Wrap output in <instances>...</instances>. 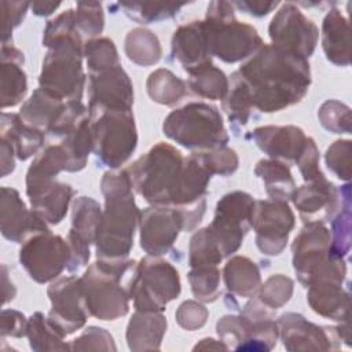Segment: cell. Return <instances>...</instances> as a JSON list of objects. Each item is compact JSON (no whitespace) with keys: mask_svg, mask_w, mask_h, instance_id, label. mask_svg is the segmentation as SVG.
<instances>
[{"mask_svg":"<svg viewBox=\"0 0 352 352\" xmlns=\"http://www.w3.org/2000/svg\"><path fill=\"white\" fill-rule=\"evenodd\" d=\"M236 72L248 88L253 109L264 113L298 103L311 85L308 60L274 44H263Z\"/></svg>","mask_w":352,"mask_h":352,"instance_id":"cell-1","label":"cell"},{"mask_svg":"<svg viewBox=\"0 0 352 352\" xmlns=\"http://www.w3.org/2000/svg\"><path fill=\"white\" fill-rule=\"evenodd\" d=\"M43 45L50 50L43 60L38 88L65 102L81 100L85 85L84 44L76 26L73 8L47 22Z\"/></svg>","mask_w":352,"mask_h":352,"instance_id":"cell-2","label":"cell"},{"mask_svg":"<svg viewBox=\"0 0 352 352\" xmlns=\"http://www.w3.org/2000/svg\"><path fill=\"white\" fill-rule=\"evenodd\" d=\"M132 188L153 206L183 209L194 199V184L186 158L160 142L126 169Z\"/></svg>","mask_w":352,"mask_h":352,"instance_id":"cell-3","label":"cell"},{"mask_svg":"<svg viewBox=\"0 0 352 352\" xmlns=\"http://www.w3.org/2000/svg\"><path fill=\"white\" fill-rule=\"evenodd\" d=\"M104 209L102 212L95 246L98 260L109 264L128 261L140 210L132 194V182L126 170H109L102 179Z\"/></svg>","mask_w":352,"mask_h":352,"instance_id":"cell-4","label":"cell"},{"mask_svg":"<svg viewBox=\"0 0 352 352\" xmlns=\"http://www.w3.org/2000/svg\"><path fill=\"white\" fill-rule=\"evenodd\" d=\"M210 54L227 63L252 56L263 40L257 30L235 18L230 1H210L204 19Z\"/></svg>","mask_w":352,"mask_h":352,"instance_id":"cell-5","label":"cell"},{"mask_svg":"<svg viewBox=\"0 0 352 352\" xmlns=\"http://www.w3.org/2000/svg\"><path fill=\"white\" fill-rule=\"evenodd\" d=\"M162 131L169 139L190 150H214L228 142L217 107L202 102H192L169 113Z\"/></svg>","mask_w":352,"mask_h":352,"instance_id":"cell-6","label":"cell"},{"mask_svg":"<svg viewBox=\"0 0 352 352\" xmlns=\"http://www.w3.org/2000/svg\"><path fill=\"white\" fill-rule=\"evenodd\" d=\"M124 285L136 311L162 312L180 293L176 268L158 256L144 257L139 263L129 261Z\"/></svg>","mask_w":352,"mask_h":352,"instance_id":"cell-7","label":"cell"},{"mask_svg":"<svg viewBox=\"0 0 352 352\" xmlns=\"http://www.w3.org/2000/svg\"><path fill=\"white\" fill-rule=\"evenodd\" d=\"M129 261L109 264L98 260L84 272L81 282L89 315L102 320H114L128 312V292L124 275Z\"/></svg>","mask_w":352,"mask_h":352,"instance_id":"cell-8","label":"cell"},{"mask_svg":"<svg viewBox=\"0 0 352 352\" xmlns=\"http://www.w3.org/2000/svg\"><path fill=\"white\" fill-rule=\"evenodd\" d=\"M292 250L296 275L305 287L323 276L345 279V261L330 254V231L323 223H305L296 236Z\"/></svg>","mask_w":352,"mask_h":352,"instance_id":"cell-9","label":"cell"},{"mask_svg":"<svg viewBox=\"0 0 352 352\" xmlns=\"http://www.w3.org/2000/svg\"><path fill=\"white\" fill-rule=\"evenodd\" d=\"M92 151L109 168H118L129 160L138 144L132 110L89 113Z\"/></svg>","mask_w":352,"mask_h":352,"instance_id":"cell-10","label":"cell"},{"mask_svg":"<svg viewBox=\"0 0 352 352\" xmlns=\"http://www.w3.org/2000/svg\"><path fill=\"white\" fill-rule=\"evenodd\" d=\"M254 199L243 191L226 194L216 205L213 221L208 226L224 257L235 253L252 227Z\"/></svg>","mask_w":352,"mask_h":352,"instance_id":"cell-11","label":"cell"},{"mask_svg":"<svg viewBox=\"0 0 352 352\" xmlns=\"http://www.w3.org/2000/svg\"><path fill=\"white\" fill-rule=\"evenodd\" d=\"M70 260L67 241L50 230L37 232L23 241L19 261L26 272L38 283L58 278Z\"/></svg>","mask_w":352,"mask_h":352,"instance_id":"cell-12","label":"cell"},{"mask_svg":"<svg viewBox=\"0 0 352 352\" xmlns=\"http://www.w3.org/2000/svg\"><path fill=\"white\" fill-rule=\"evenodd\" d=\"M268 33L274 45L309 58L319 38L318 26L294 3H282L270 22Z\"/></svg>","mask_w":352,"mask_h":352,"instance_id":"cell-13","label":"cell"},{"mask_svg":"<svg viewBox=\"0 0 352 352\" xmlns=\"http://www.w3.org/2000/svg\"><path fill=\"white\" fill-rule=\"evenodd\" d=\"M252 227L256 231L257 248L268 256L279 254L294 227V214L286 201L264 199L256 201Z\"/></svg>","mask_w":352,"mask_h":352,"instance_id":"cell-14","label":"cell"},{"mask_svg":"<svg viewBox=\"0 0 352 352\" xmlns=\"http://www.w3.org/2000/svg\"><path fill=\"white\" fill-rule=\"evenodd\" d=\"M48 296L52 304L48 319L63 334L80 329L89 315L81 278L65 276L48 286Z\"/></svg>","mask_w":352,"mask_h":352,"instance_id":"cell-15","label":"cell"},{"mask_svg":"<svg viewBox=\"0 0 352 352\" xmlns=\"http://www.w3.org/2000/svg\"><path fill=\"white\" fill-rule=\"evenodd\" d=\"M89 113L118 110L126 111L133 104L132 82L121 65L89 73L88 76Z\"/></svg>","mask_w":352,"mask_h":352,"instance_id":"cell-16","label":"cell"},{"mask_svg":"<svg viewBox=\"0 0 352 352\" xmlns=\"http://www.w3.org/2000/svg\"><path fill=\"white\" fill-rule=\"evenodd\" d=\"M140 246L148 256L169 252L186 223L182 212L170 206H151L140 213Z\"/></svg>","mask_w":352,"mask_h":352,"instance_id":"cell-17","label":"cell"},{"mask_svg":"<svg viewBox=\"0 0 352 352\" xmlns=\"http://www.w3.org/2000/svg\"><path fill=\"white\" fill-rule=\"evenodd\" d=\"M292 199L305 223L327 221L341 205L338 190L324 176L294 190Z\"/></svg>","mask_w":352,"mask_h":352,"instance_id":"cell-18","label":"cell"},{"mask_svg":"<svg viewBox=\"0 0 352 352\" xmlns=\"http://www.w3.org/2000/svg\"><path fill=\"white\" fill-rule=\"evenodd\" d=\"M272 160L286 165L296 164L304 151L307 136L298 126H260L248 136Z\"/></svg>","mask_w":352,"mask_h":352,"instance_id":"cell-19","label":"cell"},{"mask_svg":"<svg viewBox=\"0 0 352 352\" xmlns=\"http://www.w3.org/2000/svg\"><path fill=\"white\" fill-rule=\"evenodd\" d=\"M50 230L34 212L28 210L14 188H1V232L12 242H23L29 236Z\"/></svg>","mask_w":352,"mask_h":352,"instance_id":"cell-20","label":"cell"},{"mask_svg":"<svg viewBox=\"0 0 352 352\" xmlns=\"http://www.w3.org/2000/svg\"><path fill=\"white\" fill-rule=\"evenodd\" d=\"M172 56L188 74L212 65V54L204 21H191L175 30L172 37Z\"/></svg>","mask_w":352,"mask_h":352,"instance_id":"cell-21","label":"cell"},{"mask_svg":"<svg viewBox=\"0 0 352 352\" xmlns=\"http://www.w3.org/2000/svg\"><path fill=\"white\" fill-rule=\"evenodd\" d=\"M341 279L337 278H319L311 282L307 293V301L311 308L324 316L334 320L348 319L349 294L344 290Z\"/></svg>","mask_w":352,"mask_h":352,"instance_id":"cell-22","label":"cell"},{"mask_svg":"<svg viewBox=\"0 0 352 352\" xmlns=\"http://www.w3.org/2000/svg\"><path fill=\"white\" fill-rule=\"evenodd\" d=\"M26 194L30 199L32 210H34L45 223L58 224L66 216L74 190L66 183L54 180L26 190Z\"/></svg>","mask_w":352,"mask_h":352,"instance_id":"cell-23","label":"cell"},{"mask_svg":"<svg viewBox=\"0 0 352 352\" xmlns=\"http://www.w3.org/2000/svg\"><path fill=\"white\" fill-rule=\"evenodd\" d=\"M349 23L338 8H330L322 23V47L326 58L337 66L351 62Z\"/></svg>","mask_w":352,"mask_h":352,"instance_id":"cell-24","label":"cell"},{"mask_svg":"<svg viewBox=\"0 0 352 352\" xmlns=\"http://www.w3.org/2000/svg\"><path fill=\"white\" fill-rule=\"evenodd\" d=\"M23 54L12 45L1 47V107L18 104L28 88L26 74L22 69Z\"/></svg>","mask_w":352,"mask_h":352,"instance_id":"cell-25","label":"cell"},{"mask_svg":"<svg viewBox=\"0 0 352 352\" xmlns=\"http://www.w3.org/2000/svg\"><path fill=\"white\" fill-rule=\"evenodd\" d=\"M1 140H6L21 160H28L41 147L44 133L26 122L19 114H1Z\"/></svg>","mask_w":352,"mask_h":352,"instance_id":"cell-26","label":"cell"},{"mask_svg":"<svg viewBox=\"0 0 352 352\" xmlns=\"http://www.w3.org/2000/svg\"><path fill=\"white\" fill-rule=\"evenodd\" d=\"M65 104V100H60L41 88H37L21 107L19 117L28 125L41 132H48L59 118Z\"/></svg>","mask_w":352,"mask_h":352,"instance_id":"cell-27","label":"cell"},{"mask_svg":"<svg viewBox=\"0 0 352 352\" xmlns=\"http://www.w3.org/2000/svg\"><path fill=\"white\" fill-rule=\"evenodd\" d=\"M280 331H282V338L285 341V346L290 342H304V341H312L315 342L318 349H329L331 348L327 341L333 340L337 341V329L333 334L331 330L333 327H319L308 320H305L304 316L297 315V314H286L282 315L279 322H278Z\"/></svg>","mask_w":352,"mask_h":352,"instance_id":"cell-28","label":"cell"},{"mask_svg":"<svg viewBox=\"0 0 352 352\" xmlns=\"http://www.w3.org/2000/svg\"><path fill=\"white\" fill-rule=\"evenodd\" d=\"M165 330L166 320L162 312L136 311L129 320L126 338L132 349L136 344H140L138 349H153L160 346Z\"/></svg>","mask_w":352,"mask_h":352,"instance_id":"cell-29","label":"cell"},{"mask_svg":"<svg viewBox=\"0 0 352 352\" xmlns=\"http://www.w3.org/2000/svg\"><path fill=\"white\" fill-rule=\"evenodd\" d=\"M223 275L227 290L232 296L253 297L261 283L257 265L243 256L230 258L224 265Z\"/></svg>","mask_w":352,"mask_h":352,"instance_id":"cell-30","label":"cell"},{"mask_svg":"<svg viewBox=\"0 0 352 352\" xmlns=\"http://www.w3.org/2000/svg\"><path fill=\"white\" fill-rule=\"evenodd\" d=\"M60 148L66 160V170H81L92 151V133L89 116L78 121L60 140Z\"/></svg>","mask_w":352,"mask_h":352,"instance_id":"cell-31","label":"cell"},{"mask_svg":"<svg viewBox=\"0 0 352 352\" xmlns=\"http://www.w3.org/2000/svg\"><path fill=\"white\" fill-rule=\"evenodd\" d=\"M100 217L102 209L95 199L91 197L76 198L73 202L72 227L67 238L77 239L88 245L95 243Z\"/></svg>","mask_w":352,"mask_h":352,"instance_id":"cell-32","label":"cell"},{"mask_svg":"<svg viewBox=\"0 0 352 352\" xmlns=\"http://www.w3.org/2000/svg\"><path fill=\"white\" fill-rule=\"evenodd\" d=\"M254 173L264 182L265 191L271 199H292L296 184L286 164L272 158L261 160L257 162Z\"/></svg>","mask_w":352,"mask_h":352,"instance_id":"cell-33","label":"cell"},{"mask_svg":"<svg viewBox=\"0 0 352 352\" xmlns=\"http://www.w3.org/2000/svg\"><path fill=\"white\" fill-rule=\"evenodd\" d=\"M125 54L133 63L150 66L160 60L162 50L158 37L153 32L136 28L125 37Z\"/></svg>","mask_w":352,"mask_h":352,"instance_id":"cell-34","label":"cell"},{"mask_svg":"<svg viewBox=\"0 0 352 352\" xmlns=\"http://www.w3.org/2000/svg\"><path fill=\"white\" fill-rule=\"evenodd\" d=\"M228 84L230 81L223 70L214 67L213 65H208L194 73H190L186 85L201 98L223 100L228 91Z\"/></svg>","mask_w":352,"mask_h":352,"instance_id":"cell-35","label":"cell"},{"mask_svg":"<svg viewBox=\"0 0 352 352\" xmlns=\"http://www.w3.org/2000/svg\"><path fill=\"white\" fill-rule=\"evenodd\" d=\"M147 92L154 102L173 106L187 94V85L170 70L158 69L147 78Z\"/></svg>","mask_w":352,"mask_h":352,"instance_id":"cell-36","label":"cell"},{"mask_svg":"<svg viewBox=\"0 0 352 352\" xmlns=\"http://www.w3.org/2000/svg\"><path fill=\"white\" fill-rule=\"evenodd\" d=\"M351 186L345 184L341 190L340 213L334 217L330 232V254L344 258L351 248Z\"/></svg>","mask_w":352,"mask_h":352,"instance_id":"cell-37","label":"cell"},{"mask_svg":"<svg viewBox=\"0 0 352 352\" xmlns=\"http://www.w3.org/2000/svg\"><path fill=\"white\" fill-rule=\"evenodd\" d=\"M223 109L231 124L246 125L253 110V104L245 82L238 72L232 73L228 91L223 99Z\"/></svg>","mask_w":352,"mask_h":352,"instance_id":"cell-38","label":"cell"},{"mask_svg":"<svg viewBox=\"0 0 352 352\" xmlns=\"http://www.w3.org/2000/svg\"><path fill=\"white\" fill-rule=\"evenodd\" d=\"M124 14L138 23H151L173 18L186 4L176 3H117Z\"/></svg>","mask_w":352,"mask_h":352,"instance_id":"cell-39","label":"cell"},{"mask_svg":"<svg viewBox=\"0 0 352 352\" xmlns=\"http://www.w3.org/2000/svg\"><path fill=\"white\" fill-rule=\"evenodd\" d=\"M191 292L204 302L214 301L220 294V271L217 265H197L188 272Z\"/></svg>","mask_w":352,"mask_h":352,"instance_id":"cell-40","label":"cell"},{"mask_svg":"<svg viewBox=\"0 0 352 352\" xmlns=\"http://www.w3.org/2000/svg\"><path fill=\"white\" fill-rule=\"evenodd\" d=\"M84 55L89 73L100 72L120 65L117 48L107 37L91 38L84 44Z\"/></svg>","mask_w":352,"mask_h":352,"instance_id":"cell-41","label":"cell"},{"mask_svg":"<svg viewBox=\"0 0 352 352\" xmlns=\"http://www.w3.org/2000/svg\"><path fill=\"white\" fill-rule=\"evenodd\" d=\"M26 333L29 336V340L32 341V348L34 349H37L38 344H41L40 349H44V341L45 349L67 348V345L60 344L65 334L58 327H55L48 318L45 319L44 315L40 312H36L28 320Z\"/></svg>","mask_w":352,"mask_h":352,"instance_id":"cell-42","label":"cell"},{"mask_svg":"<svg viewBox=\"0 0 352 352\" xmlns=\"http://www.w3.org/2000/svg\"><path fill=\"white\" fill-rule=\"evenodd\" d=\"M74 21L81 37L88 40L100 34L104 26L103 6L99 1H77Z\"/></svg>","mask_w":352,"mask_h":352,"instance_id":"cell-43","label":"cell"},{"mask_svg":"<svg viewBox=\"0 0 352 352\" xmlns=\"http://www.w3.org/2000/svg\"><path fill=\"white\" fill-rule=\"evenodd\" d=\"M257 292V300L267 308L275 311L290 300L293 293V280L282 274L271 275Z\"/></svg>","mask_w":352,"mask_h":352,"instance_id":"cell-44","label":"cell"},{"mask_svg":"<svg viewBox=\"0 0 352 352\" xmlns=\"http://www.w3.org/2000/svg\"><path fill=\"white\" fill-rule=\"evenodd\" d=\"M318 117L320 124L330 132L334 133H349L351 132V110L346 104L338 100H326L319 111Z\"/></svg>","mask_w":352,"mask_h":352,"instance_id":"cell-45","label":"cell"},{"mask_svg":"<svg viewBox=\"0 0 352 352\" xmlns=\"http://www.w3.org/2000/svg\"><path fill=\"white\" fill-rule=\"evenodd\" d=\"M351 140H337L326 151L327 168L341 180L351 179Z\"/></svg>","mask_w":352,"mask_h":352,"instance_id":"cell-46","label":"cell"},{"mask_svg":"<svg viewBox=\"0 0 352 352\" xmlns=\"http://www.w3.org/2000/svg\"><path fill=\"white\" fill-rule=\"evenodd\" d=\"M199 155L212 175L228 176L238 168L236 153L228 147H220L208 151H199Z\"/></svg>","mask_w":352,"mask_h":352,"instance_id":"cell-47","label":"cell"},{"mask_svg":"<svg viewBox=\"0 0 352 352\" xmlns=\"http://www.w3.org/2000/svg\"><path fill=\"white\" fill-rule=\"evenodd\" d=\"M296 165L298 166L305 182H312L324 176L319 168V150L312 138L307 139L304 151L298 157Z\"/></svg>","mask_w":352,"mask_h":352,"instance_id":"cell-48","label":"cell"},{"mask_svg":"<svg viewBox=\"0 0 352 352\" xmlns=\"http://www.w3.org/2000/svg\"><path fill=\"white\" fill-rule=\"evenodd\" d=\"M30 3L28 1H8L1 0V14H3V44H7L12 29L19 26L23 21Z\"/></svg>","mask_w":352,"mask_h":352,"instance_id":"cell-49","label":"cell"},{"mask_svg":"<svg viewBox=\"0 0 352 352\" xmlns=\"http://www.w3.org/2000/svg\"><path fill=\"white\" fill-rule=\"evenodd\" d=\"M208 318V311L204 305L198 304L197 301H184L177 312H176V320L179 324L187 330H194L197 327L204 326Z\"/></svg>","mask_w":352,"mask_h":352,"instance_id":"cell-50","label":"cell"},{"mask_svg":"<svg viewBox=\"0 0 352 352\" xmlns=\"http://www.w3.org/2000/svg\"><path fill=\"white\" fill-rule=\"evenodd\" d=\"M3 319V336L11 334L15 337H21L28 330V322L25 320V316L12 309H4L1 314Z\"/></svg>","mask_w":352,"mask_h":352,"instance_id":"cell-51","label":"cell"},{"mask_svg":"<svg viewBox=\"0 0 352 352\" xmlns=\"http://www.w3.org/2000/svg\"><path fill=\"white\" fill-rule=\"evenodd\" d=\"M234 7H236L241 12L252 15V16H264L274 11L279 3L278 1H249V0H242V1H235L232 3Z\"/></svg>","mask_w":352,"mask_h":352,"instance_id":"cell-52","label":"cell"},{"mask_svg":"<svg viewBox=\"0 0 352 352\" xmlns=\"http://www.w3.org/2000/svg\"><path fill=\"white\" fill-rule=\"evenodd\" d=\"M14 154H15L14 148L6 140H1V175L3 176L12 172L15 165Z\"/></svg>","mask_w":352,"mask_h":352,"instance_id":"cell-53","label":"cell"},{"mask_svg":"<svg viewBox=\"0 0 352 352\" xmlns=\"http://www.w3.org/2000/svg\"><path fill=\"white\" fill-rule=\"evenodd\" d=\"M59 6H60V3H47V1L30 3V8H32L33 14H36L37 16H47V15L52 14Z\"/></svg>","mask_w":352,"mask_h":352,"instance_id":"cell-54","label":"cell"}]
</instances>
